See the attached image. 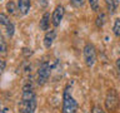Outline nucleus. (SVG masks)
Wrapping results in <instances>:
<instances>
[{
    "mask_svg": "<svg viewBox=\"0 0 120 113\" xmlns=\"http://www.w3.org/2000/svg\"><path fill=\"white\" fill-rule=\"evenodd\" d=\"M82 54H84V62L86 64V67L93 68L94 64L96 63V49H95V47L90 43L85 44Z\"/></svg>",
    "mask_w": 120,
    "mask_h": 113,
    "instance_id": "obj_4",
    "label": "nucleus"
},
{
    "mask_svg": "<svg viewBox=\"0 0 120 113\" xmlns=\"http://www.w3.org/2000/svg\"><path fill=\"white\" fill-rule=\"evenodd\" d=\"M78 108V102L71 94V85L68 84L63 94V113H76Z\"/></svg>",
    "mask_w": 120,
    "mask_h": 113,
    "instance_id": "obj_2",
    "label": "nucleus"
},
{
    "mask_svg": "<svg viewBox=\"0 0 120 113\" xmlns=\"http://www.w3.org/2000/svg\"><path fill=\"white\" fill-rule=\"evenodd\" d=\"M0 1H3V0H0Z\"/></svg>",
    "mask_w": 120,
    "mask_h": 113,
    "instance_id": "obj_23",
    "label": "nucleus"
},
{
    "mask_svg": "<svg viewBox=\"0 0 120 113\" xmlns=\"http://www.w3.org/2000/svg\"><path fill=\"white\" fill-rule=\"evenodd\" d=\"M49 24H50V14L44 13L43 18H41V20H40V29L41 30H48Z\"/></svg>",
    "mask_w": 120,
    "mask_h": 113,
    "instance_id": "obj_10",
    "label": "nucleus"
},
{
    "mask_svg": "<svg viewBox=\"0 0 120 113\" xmlns=\"http://www.w3.org/2000/svg\"><path fill=\"white\" fill-rule=\"evenodd\" d=\"M5 67H6V62L3 59H0V75H1L3 72L5 70Z\"/></svg>",
    "mask_w": 120,
    "mask_h": 113,
    "instance_id": "obj_20",
    "label": "nucleus"
},
{
    "mask_svg": "<svg viewBox=\"0 0 120 113\" xmlns=\"http://www.w3.org/2000/svg\"><path fill=\"white\" fill-rule=\"evenodd\" d=\"M0 113H3V111H1V108H0Z\"/></svg>",
    "mask_w": 120,
    "mask_h": 113,
    "instance_id": "obj_22",
    "label": "nucleus"
},
{
    "mask_svg": "<svg viewBox=\"0 0 120 113\" xmlns=\"http://www.w3.org/2000/svg\"><path fill=\"white\" fill-rule=\"evenodd\" d=\"M106 20H108V16H106V14L103 13V11H100L99 15L96 16V26L98 28H103V26L106 24Z\"/></svg>",
    "mask_w": 120,
    "mask_h": 113,
    "instance_id": "obj_11",
    "label": "nucleus"
},
{
    "mask_svg": "<svg viewBox=\"0 0 120 113\" xmlns=\"http://www.w3.org/2000/svg\"><path fill=\"white\" fill-rule=\"evenodd\" d=\"M91 113H106V112H105L100 105H94L93 109H91Z\"/></svg>",
    "mask_w": 120,
    "mask_h": 113,
    "instance_id": "obj_19",
    "label": "nucleus"
},
{
    "mask_svg": "<svg viewBox=\"0 0 120 113\" xmlns=\"http://www.w3.org/2000/svg\"><path fill=\"white\" fill-rule=\"evenodd\" d=\"M120 105V97L115 89H109V92L105 98V107L108 111L115 112Z\"/></svg>",
    "mask_w": 120,
    "mask_h": 113,
    "instance_id": "obj_3",
    "label": "nucleus"
},
{
    "mask_svg": "<svg viewBox=\"0 0 120 113\" xmlns=\"http://www.w3.org/2000/svg\"><path fill=\"white\" fill-rule=\"evenodd\" d=\"M31 1L30 0H18V10L20 11L21 15H26L30 10Z\"/></svg>",
    "mask_w": 120,
    "mask_h": 113,
    "instance_id": "obj_8",
    "label": "nucleus"
},
{
    "mask_svg": "<svg viewBox=\"0 0 120 113\" xmlns=\"http://www.w3.org/2000/svg\"><path fill=\"white\" fill-rule=\"evenodd\" d=\"M6 10H8V13H9L10 15H15V14H16V6H15V3L10 0V1L6 4Z\"/></svg>",
    "mask_w": 120,
    "mask_h": 113,
    "instance_id": "obj_14",
    "label": "nucleus"
},
{
    "mask_svg": "<svg viewBox=\"0 0 120 113\" xmlns=\"http://www.w3.org/2000/svg\"><path fill=\"white\" fill-rule=\"evenodd\" d=\"M88 1L94 11H99V0H88Z\"/></svg>",
    "mask_w": 120,
    "mask_h": 113,
    "instance_id": "obj_17",
    "label": "nucleus"
},
{
    "mask_svg": "<svg viewBox=\"0 0 120 113\" xmlns=\"http://www.w3.org/2000/svg\"><path fill=\"white\" fill-rule=\"evenodd\" d=\"M64 14H65V9H64L63 5H58L55 8V10L52 11V16H51V23L54 26H59L60 23H61Z\"/></svg>",
    "mask_w": 120,
    "mask_h": 113,
    "instance_id": "obj_6",
    "label": "nucleus"
},
{
    "mask_svg": "<svg viewBox=\"0 0 120 113\" xmlns=\"http://www.w3.org/2000/svg\"><path fill=\"white\" fill-rule=\"evenodd\" d=\"M115 65H116V70H118V74H119V78H120V58L116 59Z\"/></svg>",
    "mask_w": 120,
    "mask_h": 113,
    "instance_id": "obj_21",
    "label": "nucleus"
},
{
    "mask_svg": "<svg viewBox=\"0 0 120 113\" xmlns=\"http://www.w3.org/2000/svg\"><path fill=\"white\" fill-rule=\"evenodd\" d=\"M8 50V45H6V41L4 40V36L1 34V30H0V54H5Z\"/></svg>",
    "mask_w": 120,
    "mask_h": 113,
    "instance_id": "obj_13",
    "label": "nucleus"
},
{
    "mask_svg": "<svg viewBox=\"0 0 120 113\" xmlns=\"http://www.w3.org/2000/svg\"><path fill=\"white\" fill-rule=\"evenodd\" d=\"M55 38H56L55 30H49V32H46V34H45V36H44V47L46 49H49L52 45V43H54Z\"/></svg>",
    "mask_w": 120,
    "mask_h": 113,
    "instance_id": "obj_7",
    "label": "nucleus"
},
{
    "mask_svg": "<svg viewBox=\"0 0 120 113\" xmlns=\"http://www.w3.org/2000/svg\"><path fill=\"white\" fill-rule=\"evenodd\" d=\"M51 73V65L49 62H43L41 65L39 67V70H38V84L39 85H44L45 83L49 81V77H50Z\"/></svg>",
    "mask_w": 120,
    "mask_h": 113,
    "instance_id": "obj_5",
    "label": "nucleus"
},
{
    "mask_svg": "<svg viewBox=\"0 0 120 113\" xmlns=\"http://www.w3.org/2000/svg\"><path fill=\"white\" fill-rule=\"evenodd\" d=\"M5 28H6V35L9 36V38H11V36L14 35V32H15V26H14V24L10 21L9 24L5 26Z\"/></svg>",
    "mask_w": 120,
    "mask_h": 113,
    "instance_id": "obj_15",
    "label": "nucleus"
},
{
    "mask_svg": "<svg viewBox=\"0 0 120 113\" xmlns=\"http://www.w3.org/2000/svg\"><path fill=\"white\" fill-rule=\"evenodd\" d=\"M70 4L74 8H81V6H84L85 0H70Z\"/></svg>",
    "mask_w": 120,
    "mask_h": 113,
    "instance_id": "obj_18",
    "label": "nucleus"
},
{
    "mask_svg": "<svg viewBox=\"0 0 120 113\" xmlns=\"http://www.w3.org/2000/svg\"><path fill=\"white\" fill-rule=\"evenodd\" d=\"M112 33H114L115 36L120 38V18H118L114 21V25H112Z\"/></svg>",
    "mask_w": 120,
    "mask_h": 113,
    "instance_id": "obj_12",
    "label": "nucleus"
},
{
    "mask_svg": "<svg viewBox=\"0 0 120 113\" xmlns=\"http://www.w3.org/2000/svg\"><path fill=\"white\" fill-rule=\"evenodd\" d=\"M105 4H106L108 11L110 15H114L118 10V8L120 5V0H105Z\"/></svg>",
    "mask_w": 120,
    "mask_h": 113,
    "instance_id": "obj_9",
    "label": "nucleus"
},
{
    "mask_svg": "<svg viewBox=\"0 0 120 113\" xmlns=\"http://www.w3.org/2000/svg\"><path fill=\"white\" fill-rule=\"evenodd\" d=\"M36 109V96L31 84H25L22 87L20 111L21 113H34Z\"/></svg>",
    "mask_w": 120,
    "mask_h": 113,
    "instance_id": "obj_1",
    "label": "nucleus"
},
{
    "mask_svg": "<svg viewBox=\"0 0 120 113\" xmlns=\"http://www.w3.org/2000/svg\"><path fill=\"white\" fill-rule=\"evenodd\" d=\"M9 23H10V20H9V18H8V15L0 13V25L6 26L8 24H9Z\"/></svg>",
    "mask_w": 120,
    "mask_h": 113,
    "instance_id": "obj_16",
    "label": "nucleus"
}]
</instances>
